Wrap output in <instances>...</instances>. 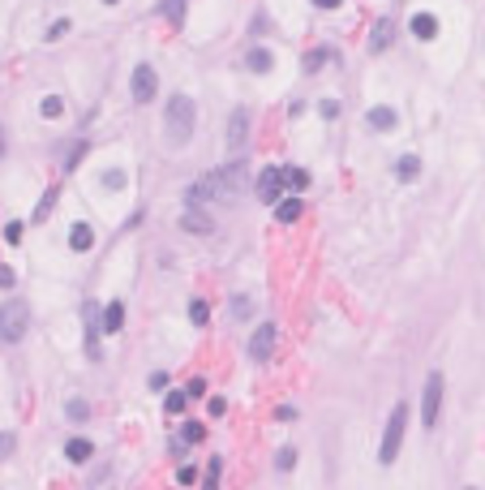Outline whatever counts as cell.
<instances>
[{"instance_id": "6da1fadb", "label": "cell", "mask_w": 485, "mask_h": 490, "mask_svg": "<svg viewBox=\"0 0 485 490\" xmlns=\"http://www.w3.org/2000/svg\"><path fill=\"white\" fill-rule=\"evenodd\" d=\"M193 138V100L189 95H176L168 104V142L172 146H185Z\"/></svg>"}, {"instance_id": "7a4b0ae2", "label": "cell", "mask_w": 485, "mask_h": 490, "mask_svg": "<svg viewBox=\"0 0 485 490\" xmlns=\"http://www.w3.org/2000/svg\"><path fill=\"white\" fill-rule=\"evenodd\" d=\"M403 430H408V404L399 400V404L391 408V417H386V430H382V447H378V460H382V465H391L395 456H399Z\"/></svg>"}, {"instance_id": "3957f363", "label": "cell", "mask_w": 485, "mask_h": 490, "mask_svg": "<svg viewBox=\"0 0 485 490\" xmlns=\"http://www.w3.org/2000/svg\"><path fill=\"white\" fill-rule=\"evenodd\" d=\"M26 327H30L26 301H5L0 305V340H5V345H18V340L26 336Z\"/></svg>"}, {"instance_id": "277c9868", "label": "cell", "mask_w": 485, "mask_h": 490, "mask_svg": "<svg viewBox=\"0 0 485 490\" xmlns=\"http://www.w3.org/2000/svg\"><path fill=\"white\" fill-rule=\"evenodd\" d=\"M438 413H443V374L434 370L425 379V396H421V426L434 430L438 426Z\"/></svg>"}, {"instance_id": "5b68a950", "label": "cell", "mask_w": 485, "mask_h": 490, "mask_svg": "<svg viewBox=\"0 0 485 490\" xmlns=\"http://www.w3.org/2000/svg\"><path fill=\"white\" fill-rule=\"evenodd\" d=\"M258 198L271 202V207L284 198V168H275V163H271V168H262V176H258Z\"/></svg>"}, {"instance_id": "8992f818", "label": "cell", "mask_w": 485, "mask_h": 490, "mask_svg": "<svg viewBox=\"0 0 485 490\" xmlns=\"http://www.w3.org/2000/svg\"><path fill=\"white\" fill-rule=\"evenodd\" d=\"M275 340H279V331H275L271 323H262V327H258V331L249 336V357H253V362H271Z\"/></svg>"}, {"instance_id": "52a82bcc", "label": "cell", "mask_w": 485, "mask_h": 490, "mask_svg": "<svg viewBox=\"0 0 485 490\" xmlns=\"http://www.w3.org/2000/svg\"><path fill=\"white\" fill-rule=\"evenodd\" d=\"M155 95H159V73L151 69V65H138V69H134V100L151 104Z\"/></svg>"}, {"instance_id": "ba28073f", "label": "cell", "mask_w": 485, "mask_h": 490, "mask_svg": "<svg viewBox=\"0 0 485 490\" xmlns=\"http://www.w3.org/2000/svg\"><path fill=\"white\" fill-rule=\"evenodd\" d=\"M245 138H249V112H245V108H236V112H232V121H228V151L240 155Z\"/></svg>"}, {"instance_id": "9c48e42d", "label": "cell", "mask_w": 485, "mask_h": 490, "mask_svg": "<svg viewBox=\"0 0 485 490\" xmlns=\"http://www.w3.org/2000/svg\"><path fill=\"white\" fill-rule=\"evenodd\" d=\"M408 30H412L416 39H434V35H438V18H434V13H412Z\"/></svg>"}, {"instance_id": "30bf717a", "label": "cell", "mask_w": 485, "mask_h": 490, "mask_svg": "<svg viewBox=\"0 0 485 490\" xmlns=\"http://www.w3.org/2000/svg\"><path fill=\"white\" fill-rule=\"evenodd\" d=\"M181 228H185V233H193V237H206V233H215V228H211V220H206L202 215V211H185V215H181Z\"/></svg>"}, {"instance_id": "8fae6325", "label": "cell", "mask_w": 485, "mask_h": 490, "mask_svg": "<svg viewBox=\"0 0 485 490\" xmlns=\"http://www.w3.org/2000/svg\"><path fill=\"white\" fill-rule=\"evenodd\" d=\"M365 121H369V129H382V134H386V129H395L399 117H395V108H369Z\"/></svg>"}, {"instance_id": "7c38bea8", "label": "cell", "mask_w": 485, "mask_h": 490, "mask_svg": "<svg viewBox=\"0 0 485 490\" xmlns=\"http://www.w3.org/2000/svg\"><path fill=\"white\" fill-rule=\"evenodd\" d=\"M121 323H125V305L121 301H108V310H103V336H116Z\"/></svg>"}, {"instance_id": "4fadbf2b", "label": "cell", "mask_w": 485, "mask_h": 490, "mask_svg": "<svg viewBox=\"0 0 485 490\" xmlns=\"http://www.w3.org/2000/svg\"><path fill=\"white\" fill-rule=\"evenodd\" d=\"M69 245H73L77 254H86L90 245H95V233H90V224H73V228H69Z\"/></svg>"}, {"instance_id": "5bb4252c", "label": "cell", "mask_w": 485, "mask_h": 490, "mask_svg": "<svg viewBox=\"0 0 485 490\" xmlns=\"http://www.w3.org/2000/svg\"><path fill=\"white\" fill-rule=\"evenodd\" d=\"M245 69H249V73H271V52H266V47H253V52H245Z\"/></svg>"}, {"instance_id": "9a60e30c", "label": "cell", "mask_w": 485, "mask_h": 490, "mask_svg": "<svg viewBox=\"0 0 485 490\" xmlns=\"http://www.w3.org/2000/svg\"><path fill=\"white\" fill-rule=\"evenodd\" d=\"M301 198H284V202H275V215H279V224H297L301 220Z\"/></svg>"}, {"instance_id": "2e32d148", "label": "cell", "mask_w": 485, "mask_h": 490, "mask_svg": "<svg viewBox=\"0 0 485 490\" xmlns=\"http://www.w3.org/2000/svg\"><path fill=\"white\" fill-rule=\"evenodd\" d=\"M90 452H95V443H90V439H69V447H64V456H69L73 465L90 460Z\"/></svg>"}, {"instance_id": "e0dca14e", "label": "cell", "mask_w": 485, "mask_h": 490, "mask_svg": "<svg viewBox=\"0 0 485 490\" xmlns=\"http://www.w3.org/2000/svg\"><path fill=\"white\" fill-rule=\"evenodd\" d=\"M391 35H395V30H391V22H378L374 30H369V47H374V52H382V47H391Z\"/></svg>"}, {"instance_id": "ac0fdd59", "label": "cell", "mask_w": 485, "mask_h": 490, "mask_svg": "<svg viewBox=\"0 0 485 490\" xmlns=\"http://www.w3.org/2000/svg\"><path fill=\"white\" fill-rule=\"evenodd\" d=\"M305 185H310V172H301V168H284V189L301 194Z\"/></svg>"}, {"instance_id": "d6986e66", "label": "cell", "mask_w": 485, "mask_h": 490, "mask_svg": "<svg viewBox=\"0 0 485 490\" xmlns=\"http://www.w3.org/2000/svg\"><path fill=\"white\" fill-rule=\"evenodd\" d=\"M416 172H421V159H416V155H403V159L395 163V176H399V181H412Z\"/></svg>"}, {"instance_id": "ffe728a7", "label": "cell", "mask_w": 485, "mask_h": 490, "mask_svg": "<svg viewBox=\"0 0 485 490\" xmlns=\"http://www.w3.org/2000/svg\"><path fill=\"white\" fill-rule=\"evenodd\" d=\"M327 56H331L327 47H318V52H305V60H301V69H305V73H318L322 65H327Z\"/></svg>"}, {"instance_id": "44dd1931", "label": "cell", "mask_w": 485, "mask_h": 490, "mask_svg": "<svg viewBox=\"0 0 485 490\" xmlns=\"http://www.w3.org/2000/svg\"><path fill=\"white\" fill-rule=\"evenodd\" d=\"M189 318L198 323V327H206V323H211V305H206L202 297H193V305H189Z\"/></svg>"}, {"instance_id": "7402d4cb", "label": "cell", "mask_w": 485, "mask_h": 490, "mask_svg": "<svg viewBox=\"0 0 485 490\" xmlns=\"http://www.w3.org/2000/svg\"><path fill=\"white\" fill-rule=\"evenodd\" d=\"M202 434H206V430H202V421H185L181 443H185V447H193V443H202Z\"/></svg>"}, {"instance_id": "603a6c76", "label": "cell", "mask_w": 485, "mask_h": 490, "mask_svg": "<svg viewBox=\"0 0 485 490\" xmlns=\"http://www.w3.org/2000/svg\"><path fill=\"white\" fill-rule=\"evenodd\" d=\"M164 18H168L172 26H181V18H185V0H164Z\"/></svg>"}, {"instance_id": "cb8c5ba5", "label": "cell", "mask_w": 485, "mask_h": 490, "mask_svg": "<svg viewBox=\"0 0 485 490\" xmlns=\"http://www.w3.org/2000/svg\"><path fill=\"white\" fill-rule=\"evenodd\" d=\"M56 198H60V194H56V189H47L43 198H39V207H35V220H47V215H52V207H56Z\"/></svg>"}, {"instance_id": "d4e9b609", "label": "cell", "mask_w": 485, "mask_h": 490, "mask_svg": "<svg viewBox=\"0 0 485 490\" xmlns=\"http://www.w3.org/2000/svg\"><path fill=\"white\" fill-rule=\"evenodd\" d=\"M86 151H90V142H77V146H69V155H64V168H77V163L86 159Z\"/></svg>"}, {"instance_id": "484cf974", "label": "cell", "mask_w": 485, "mask_h": 490, "mask_svg": "<svg viewBox=\"0 0 485 490\" xmlns=\"http://www.w3.org/2000/svg\"><path fill=\"white\" fill-rule=\"evenodd\" d=\"M185 391H168V396H164V408H168V413H185Z\"/></svg>"}, {"instance_id": "4316f807", "label": "cell", "mask_w": 485, "mask_h": 490, "mask_svg": "<svg viewBox=\"0 0 485 490\" xmlns=\"http://www.w3.org/2000/svg\"><path fill=\"white\" fill-rule=\"evenodd\" d=\"M69 18H60V22H52V26H47V39H64V35H69Z\"/></svg>"}, {"instance_id": "83f0119b", "label": "cell", "mask_w": 485, "mask_h": 490, "mask_svg": "<svg viewBox=\"0 0 485 490\" xmlns=\"http://www.w3.org/2000/svg\"><path fill=\"white\" fill-rule=\"evenodd\" d=\"M60 112H64V104L56 100V95H47V100H43V117H60Z\"/></svg>"}, {"instance_id": "f1b7e54d", "label": "cell", "mask_w": 485, "mask_h": 490, "mask_svg": "<svg viewBox=\"0 0 485 490\" xmlns=\"http://www.w3.org/2000/svg\"><path fill=\"white\" fill-rule=\"evenodd\" d=\"M176 482H181V486H193V482H198V469H189V465H185L181 473H176Z\"/></svg>"}, {"instance_id": "f546056e", "label": "cell", "mask_w": 485, "mask_h": 490, "mask_svg": "<svg viewBox=\"0 0 485 490\" xmlns=\"http://www.w3.org/2000/svg\"><path fill=\"white\" fill-rule=\"evenodd\" d=\"M232 314H236V318H245V314H253V305H249L245 297H236V301H232Z\"/></svg>"}, {"instance_id": "4dcf8cb0", "label": "cell", "mask_w": 485, "mask_h": 490, "mask_svg": "<svg viewBox=\"0 0 485 490\" xmlns=\"http://www.w3.org/2000/svg\"><path fill=\"white\" fill-rule=\"evenodd\" d=\"M103 185L108 189H121L125 185V172H103Z\"/></svg>"}, {"instance_id": "1f68e13d", "label": "cell", "mask_w": 485, "mask_h": 490, "mask_svg": "<svg viewBox=\"0 0 485 490\" xmlns=\"http://www.w3.org/2000/svg\"><path fill=\"white\" fill-rule=\"evenodd\" d=\"M293 465H297V452H293V447H284V452H279V469L288 473V469H293Z\"/></svg>"}, {"instance_id": "d6a6232c", "label": "cell", "mask_w": 485, "mask_h": 490, "mask_svg": "<svg viewBox=\"0 0 485 490\" xmlns=\"http://www.w3.org/2000/svg\"><path fill=\"white\" fill-rule=\"evenodd\" d=\"M318 112H322L327 121H335V117H339V104H335V100H322V108H318Z\"/></svg>"}, {"instance_id": "836d02e7", "label": "cell", "mask_w": 485, "mask_h": 490, "mask_svg": "<svg viewBox=\"0 0 485 490\" xmlns=\"http://www.w3.org/2000/svg\"><path fill=\"white\" fill-rule=\"evenodd\" d=\"M5 241L18 245V241H22V224H9V228H5Z\"/></svg>"}, {"instance_id": "e575fe53", "label": "cell", "mask_w": 485, "mask_h": 490, "mask_svg": "<svg viewBox=\"0 0 485 490\" xmlns=\"http://www.w3.org/2000/svg\"><path fill=\"white\" fill-rule=\"evenodd\" d=\"M185 396H206V383H202V379H189V387H185Z\"/></svg>"}, {"instance_id": "d590c367", "label": "cell", "mask_w": 485, "mask_h": 490, "mask_svg": "<svg viewBox=\"0 0 485 490\" xmlns=\"http://www.w3.org/2000/svg\"><path fill=\"white\" fill-rule=\"evenodd\" d=\"M206 486H219V460H211V469H206Z\"/></svg>"}, {"instance_id": "8d00e7d4", "label": "cell", "mask_w": 485, "mask_h": 490, "mask_svg": "<svg viewBox=\"0 0 485 490\" xmlns=\"http://www.w3.org/2000/svg\"><path fill=\"white\" fill-rule=\"evenodd\" d=\"M13 280H18V275H13L9 267H0V288H13Z\"/></svg>"}, {"instance_id": "74e56055", "label": "cell", "mask_w": 485, "mask_h": 490, "mask_svg": "<svg viewBox=\"0 0 485 490\" xmlns=\"http://www.w3.org/2000/svg\"><path fill=\"white\" fill-rule=\"evenodd\" d=\"M9 452H13V434H0V460H5Z\"/></svg>"}, {"instance_id": "f35d334b", "label": "cell", "mask_w": 485, "mask_h": 490, "mask_svg": "<svg viewBox=\"0 0 485 490\" xmlns=\"http://www.w3.org/2000/svg\"><path fill=\"white\" fill-rule=\"evenodd\" d=\"M344 0H314V9H339Z\"/></svg>"}, {"instance_id": "ab89813d", "label": "cell", "mask_w": 485, "mask_h": 490, "mask_svg": "<svg viewBox=\"0 0 485 490\" xmlns=\"http://www.w3.org/2000/svg\"><path fill=\"white\" fill-rule=\"evenodd\" d=\"M103 5H116V0H103Z\"/></svg>"}]
</instances>
